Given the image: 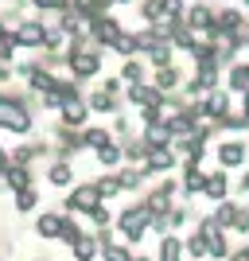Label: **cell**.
<instances>
[{
	"mask_svg": "<svg viewBox=\"0 0 249 261\" xmlns=\"http://www.w3.org/2000/svg\"><path fill=\"white\" fill-rule=\"evenodd\" d=\"M66 63H70V70H74V78H94L101 66V55L94 51V47L86 43H74L70 51H66Z\"/></svg>",
	"mask_w": 249,
	"mask_h": 261,
	"instance_id": "obj_1",
	"label": "cell"
},
{
	"mask_svg": "<svg viewBox=\"0 0 249 261\" xmlns=\"http://www.w3.org/2000/svg\"><path fill=\"white\" fill-rule=\"evenodd\" d=\"M0 129H12V133H27L32 129L27 106H23L20 98H0Z\"/></svg>",
	"mask_w": 249,
	"mask_h": 261,
	"instance_id": "obj_2",
	"label": "cell"
},
{
	"mask_svg": "<svg viewBox=\"0 0 249 261\" xmlns=\"http://www.w3.org/2000/svg\"><path fill=\"white\" fill-rule=\"evenodd\" d=\"M59 113H63V125H66V129H74V125H82V121H86L90 106L82 101V94H70V98L59 101Z\"/></svg>",
	"mask_w": 249,
	"mask_h": 261,
	"instance_id": "obj_3",
	"label": "cell"
},
{
	"mask_svg": "<svg viewBox=\"0 0 249 261\" xmlns=\"http://www.w3.org/2000/svg\"><path fill=\"white\" fill-rule=\"evenodd\" d=\"M183 23L191 28V32H206V35H214V12L206 8V4H195L191 12H183Z\"/></svg>",
	"mask_w": 249,
	"mask_h": 261,
	"instance_id": "obj_4",
	"label": "cell"
},
{
	"mask_svg": "<svg viewBox=\"0 0 249 261\" xmlns=\"http://www.w3.org/2000/svg\"><path fill=\"white\" fill-rule=\"evenodd\" d=\"M43 35H47V28L43 23H35V20H23L16 32H12V39H16V47H43Z\"/></svg>",
	"mask_w": 249,
	"mask_h": 261,
	"instance_id": "obj_5",
	"label": "cell"
},
{
	"mask_svg": "<svg viewBox=\"0 0 249 261\" xmlns=\"http://www.w3.org/2000/svg\"><path fill=\"white\" fill-rule=\"evenodd\" d=\"M152 222V211L148 207H132V211H125L121 215V226H125V234L129 238H141V230Z\"/></svg>",
	"mask_w": 249,
	"mask_h": 261,
	"instance_id": "obj_6",
	"label": "cell"
},
{
	"mask_svg": "<svg viewBox=\"0 0 249 261\" xmlns=\"http://www.w3.org/2000/svg\"><path fill=\"white\" fill-rule=\"evenodd\" d=\"M203 117H214V121H222L230 113V101H226V94L222 90H206V98H203Z\"/></svg>",
	"mask_w": 249,
	"mask_h": 261,
	"instance_id": "obj_7",
	"label": "cell"
},
{
	"mask_svg": "<svg viewBox=\"0 0 249 261\" xmlns=\"http://www.w3.org/2000/svg\"><path fill=\"white\" fill-rule=\"evenodd\" d=\"M86 28L94 32V39H98V43H105V47L121 35V23H117V20H109V16H98V20H90Z\"/></svg>",
	"mask_w": 249,
	"mask_h": 261,
	"instance_id": "obj_8",
	"label": "cell"
},
{
	"mask_svg": "<svg viewBox=\"0 0 249 261\" xmlns=\"http://www.w3.org/2000/svg\"><path fill=\"white\" fill-rule=\"evenodd\" d=\"M98 203H101L98 184H86V187H78L74 195H70V207H74V211H94Z\"/></svg>",
	"mask_w": 249,
	"mask_h": 261,
	"instance_id": "obj_9",
	"label": "cell"
},
{
	"mask_svg": "<svg viewBox=\"0 0 249 261\" xmlns=\"http://www.w3.org/2000/svg\"><path fill=\"white\" fill-rule=\"evenodd\" d=\"M172 164H175L172 148H148V156H144V172H168Z\"/></svg>",
	"mask_w": 249,
	"mask_h": 261,
	"instance_id": "obj_10",
	"label": "cell"
},
{
	"mask_svg": "<svg viewBox=\"0 0 249 261\" xmlns=\"http://www.w3.org/2000/svg\"><path fill=\"white\" fill-rule=\"evenodd\" d=\"M245 152H249V148H245L241 141H226V144H218V160L226 164V168H238V164L245 160Z\"/></svg>",
	"mask_w": 249,
	"mask_h": 261,
	"instance_id": "obj_11",
	"label": "cell"
},
{
	"mask_svg": "<svg viewBox=\"0 0 249 261\" xmlns=\"http://www.w3.org/2000/svg\"><path fill=\"white\" fill-rule=\"evenodd\" d=\"M86 106H90V109H98V113H113V109H117V94L101 86L98 94H90V101H86Z\"/></svg>",
	"mask_w": 249,
	"mask_h": 261,
	"instance_id": "obj_12",
	"label": "cell"
},
{
	"mask_svg": "<svg viewBox=\"0 0 249 261\" xmlns=\"http://www.w3.org/2000/svg\"><path fill=\"white\" fill-rule=\"evenodd\" d=\"M152 86L160 90V94H168L172 86H179V70H175L172 63H168V66H156V82H152Z\"/></svg>",
	"mask_w": 249,
	"mask_h": 261,
	"instance_id": "obj_13",
	"label": "cell"
},
{
	"mask_svg": "<svg viewBox=\"0 0 249 261\" xmlns=\"http://www.w3.org/2000/svg\"><path fill=\"white\" fill-rule=\"evenodd\" d=\"M203 191H206L210 199H222V195H226V175H206Z\"/></svg>",
	"mask_w": 249,
	"mask_h": 261,
	"instance_id": "obj_14",
	"label": "cell"
},
{
	"mask_svg": "<svg viewBox=\"0 0 249 261\" xmlns=\"http://www.w3.org/2000/svg\"><path fill=\"white\" fill-rule=\"evenodd\" d=\"M4 179H8L16 191H20V187H27V164H20V168H4Z\"/></svg>",
	"mask_w": 249,
	"mask_h": 261,
	"instance_id": "obj_15",
	"label": "cell"
},
{
	"mask_svg": "<svg viewBox=\"0 0 249 261\" xmlns=\"http://www.w3.org/2000/svg\"><path fill=\"white\" fill-rule=\"evenodd\" d=\"M121 82H144V66L136 63V59H129V63H125V70H121Z\"/></svg>",
	"mask_w": 249,
	"mask_h": 261,
	"instance_id": "obj_16",
	"label": "cell"
},
{
	"mask_svg": "<svg viewBox=\"0 0 249 261\" xmlns=\"http://www.w3.org/2000/svg\"><path fill=\"white\" fill-rule=\"evenodd\" d=\"M47 179H51L54 187H66V184H70V168H66L63 160H59V164H51V172H47Z\"/></svg>",
	"mask_w": 249,
	"mask_h": 261,
	"instance_id": "obj_17",
	"label": "cell"
},
{
	"mask_svg": "<svg viewBox=\"0 0 249 261\" xmlns=\"http://www.w3.org/2000/svg\"><path fill=\"white\" fill-rule=\"evenodd\" d=\"M82 144H90V148H105L109 133L105 129H86V133H82Z\"/></svg>",
	"mask_w": 249,
	"mask_h": 261,
	"instance_id": "obj_18",
	"label": "cell"
},
{
	"mask_svg": "<svg viewBox=\"0 0 249 261\" xmlns=\"http://www.w3.org/2000/svg\"><path fill=\"white\" fill-rule=\"evenodd\" d=\"M121 156H129V160H144V156H148V144H144V141H125Z\"/></svg>",
	"mask_w": 249,
	"mask_h": 261,
	"instance_id": "obj_19",
	"label": "cell"
},
{
	"mask_svg": "<svg viewBox=\"0 0 249 261\" xmlns=\"http://www.w3.org/2000/svg\"><path fill=\"white\" fill-rule=\"evenodd\" d=\"M59 230H63V218H54V215L39 218V234H43V238H54Z\"/></svg>",
	"mask_w": 249,
	"mask_h": 261,
	"instance_id": "obj_20",
	"label": "cell"
},
{
	"mask_svg": "<svg viewBox=\"0 0 249 261\" xmlns=\"http://www.w3.org/2000/svg\"><path fill=\"white\" fill-rule=\"evenodd\" d=\"M141 16H144V20H148V23H156V20H160V16H163L160 0H141Z\"/></svg>",
	"mask_w": 249,
	"mask_h": 261,
	"instance_id": "obj_21",
	"label": "cell"
},
{
	"mask_svg": "<svg viewBox=\"0 0 249 261\" xmlns=\"http://www.w3.org/2000/svg\"><path fill=\"white\" fill-rule=\"evenodd\" d=\"M160 8L168 20H183V0H160Z\"/></svg>",
	"mask_w": 249,
	"mask_h": 261,
	"instance_id": "obj_22",
	"label": "cell"
},
{
	"mask_svg": "<svg viewBox=\"0 0 249 261\" xmlns=\"http://www.w3.org/2000/svg\"><path fill=\"white\" fill-rule=\"evenodd\" d=\"M98 156H101V164H109V168H113V164L121 160V148H117V144H113V141H109L105 148H98Z\"/></svg>",
	"mask_w": 249,
	"mask_h": 261,
	"instance_id": "obj_23",
	"label": "cell"
},
{
	"mask_svg": "<svg viewBox=\"0 0 249 261\" xmlns=\"http://www.w3.org/2000/svg\"><path fill=\"white\" fill-rule=\"evenodd\" d=\"M16 203H20V211L35 207V191H32V187H20V191H16Z\"/></svg>",
	"mask_w": 249,
	"mask_h": 261,
	"instance_id": "obj_24",
	"label": "cell"
},
{
	"mask_svg": "<svg viewBox=\"0 0 249 261\" xmlns=\"http://www.w3.org/2000/svg\"><path fill=\"white\" fill-rule=\"evenodd\" d=\"M32 4H35V8H43V12H63L70 0H32Z\"/></svg>",
	"mask_w": 249,
	"mask_h": 261,
	"instance_id": "obj_25",
	"label": "cell"
},
{
	"mask_svg": "<svg viewBox=\"0 0 249 261\" xmlns=\"http://www.w3.org/2000/svg\"><path fill=\"white\" fill-rule=\"evenodd\" d=\"M163 261H179V242H163Z\"/></svg>",
	"mask_w": 249,
	"mask_h": 261,
	"instance_id": "obj_26",
	"label": "cell"
},
{
	"mask_svg": "<svg viewBox=\"0 0 249 261\" xmlns=\"http://www.w3.org/2000/svg\"><path fill=\"white\" fill-rule=\"evenodd\" d=\"M105 257H109V261H129V253L121 250V246H109V250H105Z\"/></svg>",
	"mask_w": 249,
	"mask_h": 261,
	"instance_id": "obj_27",
	"label": "cell"
},
{
	"mask_svg": "<svg viewBox=\"0 0 249 261\" xmlns=\"http://www.w3.org/2000/svg\"><path fill=\"white\" fill-rule=\"evenodd\" d=\"M78 257H82V261L94 257V246H90V242H82V238H78Z\"/></svg>",
	"mask_w": 249,
	"mask_h": 261,
	"instance_id": "obj_28",
	"label": "cell"
},
{
	"mask_svg": "<svg viewBox=\"0 0 249 261\" xmlns=\"http://www.w3.org/2000/svg\"><path fill=\"white\" fill-rule=\"evenodd\" d=\"M234 261H249V253H234Z\"/></svg>",
	"mask_w": 249,
	"mask_h": 261,
	"instance_id": "obj_29",
	"label": "cell"
},
{
	"mask_svg": "<svg viewBox=\"0 0 249 261\" xmlns=\"http://www.w3.org/2000/svg\"><path fill=\"white\" fill-rule=\"evenodd\" d=\"M0 172H4V152H0Z\"/></svg>",
	"mask_w": 249,
	"mask_h": 261,
	"instance_id": "obj_30",
	"label": "cell"
},
{
	"mask_svg": "<svg viewBox=\"0 0 249 261\" xmlns=\"http://www.w3.org/2000/svg\"><path fill=\"white\" fill-rule=\"evenodd\" d=\"M241 4H245V8H249V0H241Z\"/></svg>",
	"mask_w": 249,
	"mask_h": 261,
	"instance_id": "obj_31",
	"label": "cell"
},
{
	"mask_svg": "<svg viewBox=\"0 0 249 261\" xmlns=\"http://www.w3.org/2000/svg\"><path fill=\"white\" fill-rule=\"evenodd\" d=\"M0 32H4V23H0Z\"/></svg>",
	"mask_w": 249,
	"mask_h": 261,
	"instance_id": "obj_32",
	"label": "cell"
}]
</instances>
